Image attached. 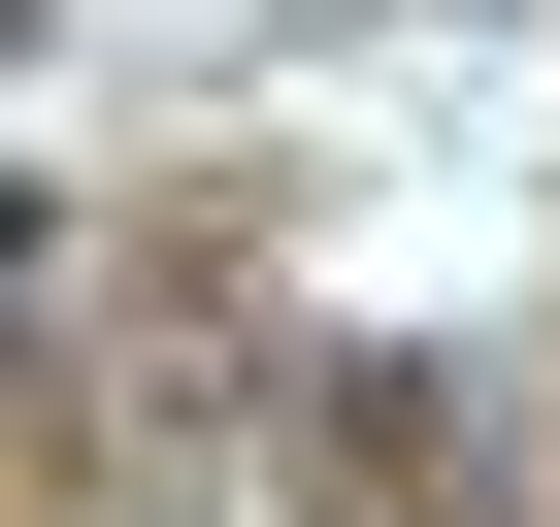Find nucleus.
I'll return each instance as SVG.
<instances>
[{
  "label": "nucleus",
  "mask_w": 560,
  "mask_h": 527,
  "mask_svg": "<svg viewBox=\"0 0 560 527\" xmlns=\"http://www.w3.org/2000/svg\"><path fill=\"white\" fill-rule=\"evenodd\" d=\"M298 461H330L363 527H494V363H429V330H363V363H298Z\"/></svg>",
  "instance_id": "1"
},
{
  "label": "nucleus",
  "mask_w": 560,
  "mask_h": 527,
  "mask_svg": "<svg viewBox=\"0 0 560 527\" xmlns=\"http://www.w3.org/2000/svg\"><path fill=\"white\" fill-rule=\"evenodd\" d=\"M0 396H34V330H0Z\"/></svg>",
  "instance_id": "2"
}]
</instances>
